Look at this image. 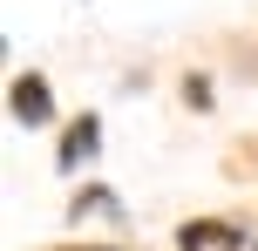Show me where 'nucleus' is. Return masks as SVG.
<instances>
[{"label":"nucleus","mask_w":258,"mask_h":251,"mask_svg":"<svg viewBox=\"0 0 258 251\" xmlns=\"http://www.w3.org/2000/svg\"><path fill=\"white\" fill-rule=\"evenodd\" d=\"M177 251H258V238L224 217H190V224H177Z\"/></svg>","instance_id":"f257e3e1"},{"label":"nucleus","mask_w":258,"mask_h":251,"mask_svg":"<svg viewBox=\"0 0 258 251\" xmlns=\"http://www.w3.org/2000/svg\"><path fill=\"white\" fill-rule=\"evenodd\" d=\"M7 109H14V122H21V129H41V122H54V95H48V81H41V75H14Z\"/></svg>","instance_id":"f03ea898"},{"label":"nucleus","mask_w":258,"mask_h":251,"mask_svg":"<svg viewBox=\"0 0 258 251\" xmlns=\"http://www.w3.org/2000/svg\"><path fill=\"white\" fill-rule=\"evenodd\" d=\"M95 149H102V122L95 116H75L61 136V149H54V163H61V177H75L82 163H95Z\"/></svg>","instance_id":"7ed1b4c3"},{"label":"nucleus","mask_w":258,"mask_h":251,"mask_svg":"<svg viewBox=\"0 0 258 251\" xmlns=\"http://www.w3.org/2000/svg\"><path fill=\"white\" fill-rule=\"evenodd\" d=\"M68 217H75V224L82 217H116V197H109V190H82V197L68 204Z\"/></svg>","instance_id":"20e7f679"},{"label":"nucleus","mask_w":258,"mask_h":251,"mask_svg":"<svg viewBox=\"0 0 258 251\" xmlns=\"http://www.w3.org/2000/svg\"><path fill=\"white\" fill-rule=\"evenodd\" d=\"M183 102H190V109H211V81L190 75V81H183Z\"/></svg>","instance_id":"39448f33"},{"label":"nucleus","mask_w":258,"mask_h":251,"mask_svg":"<svg viewBox=\"0 0 258 251\" xmlns=\"http://www.w3.org/2000/svg\"><path fill=\"white\" fill-rule=\"evenodd\" d=\"M54 251H122V244H54Z\"/></svg>","instance_id":"423d86ee"}]
</instances>
